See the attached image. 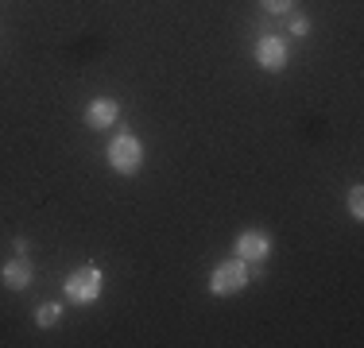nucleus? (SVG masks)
Returning a JSON list of instances; mask_svg holds the SVG:
<instances>
[{
  "label": "nucleus",
  "mask_w": 364,
  "mask_h": 348,
  "mask_svg": "<svg viewBox=\"0 0 364 348\" xmlns=\"http://www.w3.org/2000/svg\"><path fill=\"white\" fill-rule=\"evenodd\" d=\"M109 167L117 170V174H136L144 167V143H140V136H132V132H120V136H112V143H109Z\"/></svg>",
  "instance_id": "7ed1b4c3"
},
{
  "label": "nucleus",
  "mask_w": 364,
  "mask_h": 348,
  "mask_svg": "<svg viewBox=\"0 0 364 348\" xmlns=\"http://www.w3.org/2000/svg\"><path fill=\"white\" fill-rule=\"evenodd\" d=\"M232 251H237L245 263H264L267 256H272V236L259 229H245L237 240H232Z\"/></svg>",
  "instance_id": "20e7f679"
},
{
  "label": "nucleus",
  "mask_w": 364,
  "mask_h": 348,
  "mask_svg": "<svg viewBox=\"0 0 364 348\" xmlns=\"http://www.w3.org/2000/svg\"><path fill=\"white\" fill-rule=\"evenodd\" d=\"M58 321H63V306H58V302H43V306L36 310V325L39 329H55Z\"/></svg>",
  "instance_id": "6e6552de"
},
{
  "label": "nucleus",
  "mask_w": 364,
  "mask_h": 348,
  "mask_svg": "<svg viewBox=\"0 0 364 348\" xmlns=\"http://www.w3.org/2000/svg\"><path fill=\"white\" fill-rule=\"evenodd\" d=\"M31 278H36V271H31V259L20 256V251H16V256L0 267V283H4L8 290H28Z\"/></svg>",
  "instance_id": "423d86ee"
},
{
  "label": "nucleus",
  "mask_w": 364,
  "mask_h": 348,
  "mask_svg": "<svg viewBox=\"0 0 364 348\" xmlns=\"http://www.w3.org/2000/svg\"><path fill=\"white\" fill-rule=\"evenodd\" d=\"M291 35H310V20H306V16H291Z\"/></svg>",
  "instance_id": "9b49d317"
},
{
  "label": "nucleus",
  "mask_w": 364,
  "mask_h": 348,
  "mask_svg": "<svg viewBox=\"0 0 364 348\" xmlns=\"http://www.w3.org/2000/svg\"><path fill=\"white\" fill-rule=\"evenodd\" d=\"M120 120V104L112 97H97L85 104V124L93 128V132H101V128H112Z\"/></svg>",
  "instance_id": "0eeeda50"
},
{
  "label": "nucleus",
  "mask_w": 364,
  "mask_h": 348,
  "mask_svg": "<svg viewBox=\"0 0 364 348\" xmlns=\"http://www.w3.org/2000/svg\"><path fill=\"white\" fill-rule=\"evenodd\" d=\"M101 286H105L101 267L97 263H85V267H77V271L66 275L63 290H66V302H70V306H93V302L101 298Z\"/></svg>",
  "instance_id": "f257e3e1"
},
{
  "label": "nucleus",
  "mask_w": 364,
  "mask_h": 348,
  "mask_svg": "<svg viewBox=\"0 0 364 348\" xmlns=\"http://www.w3.org/2000/svg\"><path fill=\"white\" fill-rule=\"evenodd\" d=\"M12 248L20 251V256H28V240H23V236H16V240H12Z\"/></svg>",
  "instance_id": "f8f14e48"
},
{
  "label": "nucleus",
  "mask_w": 364,
  "mask_h": 348,
  "mask_svg": "<svg viewBox=\"0 0 364 348\" xmlns=\"http://www.w3.org/2000/svg\"><path fill=\"white\" fill-rule=\"evenodd\" d=\"M345 205H349V217H353V221H364V190H360V186H353V190H349Z\"/></svg>",
  "instance_id": "1a4fd4ad"
},
{
  "label": "nucleus",
  "mask_w": 364,
  "mask_h": 348,
  "mask_svg": "<svg viewBox=\"0 0 364 348\" xmlns=\"http://www.w3.org/2000/svg\"><path fill=\"white\" fill-rule=\"evenodd\" d=\"M256 62H259V70H267V74H279V70L287 66V43H283L279 35H259Z\"/></svg>",
  "instance_id": "39448f33"
},
{
  "label": "nucleus",
  "mask_w": 364,
  "mask_h": 348,
  "mask_svg": "<svg viewBox=\"0 0 364 348\" xmlns=\"http://www.w3.org/2000/svg\"><path fill=\"white\" fill-rule=\"evenodd\" d=\"M248 283H252V271H248V263H245L240 256H232V259H221V263L213 267V275H210V294H218V298H229V294H240Z\"/></svg>",
  "instance_id": "f03ea898"
},
{
  "label": "nucleus",
  "mask_w": 364,
  "mask_h": 348,
  "mask_svg": "<svg viewBox=\"0 0 364 348\" xmlns=\"http://www.w3.org/2000/svg\"><path fill=\"white\" fill-rule=\"evenodd\" d=\"M259 8H264L267 16H291L294 12V0H259Z\"/></svg>",
  "instance_id": "9d476101"
}]
</instances>
